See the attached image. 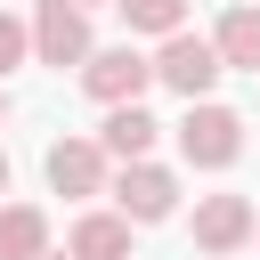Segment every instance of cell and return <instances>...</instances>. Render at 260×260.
<instances>
[{"mask_svg":"<svg viewBox=\"0 0 260 260\" xmlns=\"http://www.w3.org/2000/svg\"><path fill=\"white\" fill-rule=\"evenodd\" d=\"M228 73V57H219V41L211 32H162V49H154V81L162 89H179V98H211V81Z\"/></svg>","mask_w":260,"mask_h":260,"instance_id":"1","label":"cell"},{"mask_svg":"<svg viewBox=\"0 0 260 260\" xmlns=\"http://www.w3.org/2000/svg\"><path fill=\"white\" fill-rule=\"evenodd\" d=\"M179 154H187L195 171H228V162L244 154V114H236V106H211V98H187Z\"/></svg>","mask_w":260,"mask_h":260,"instance_id":"2","label":"cell"},{"mask_svg":"<svg viewBox=\"0 0 260 260\" xmlns=\"http://www.w3.org/2000/svg\"><path fill=\"white\" fill-rule=\"evenodd\" d=\"M106 195H114V211H122V219L154 228V219H171V211H179V171H162L154 154H138V162H122V171L106 179Z\"/></svg>","mask_w":260,"mask_h":260,"instance_id":"3","label":"cell"},{"mask_svg":"<svg viewBox=\"0 0 260 260\" xmlns=\"http://www.w3.org/2000/svg\"><path fill=\"white\" fill-rule=\"evenodd\" d=\"M41 171H49V187H57V195L89 203V195H106V179H114V154H106V138H49Z\"/></svg>","mask_w":260,"mask_h":260,"instance_id":"4","label":"cell"},{"mask_svg":"<svg viewBox=\"0 0 260 260\" xmlns=\"http://www.w3.org/2000/svg\"><path fill=\"white\" fill-rule=\"evenodd\" d=\"M89 49H98V41H89V8H81V0H41V8H32V57H41V65L65 73V65H81Z\"/></svg>","mask_w":260,"mask_h":260,"instance_id":"5","label":"cell"},{"mask_svg":"<svg viewBox=\"0 0 260 260\" xmlns=\"http://www.w3.org/2000/svg\"><path fill=\"white\" fill-rule=\"evenodd\" d=\"M146 81H154V57H138L130 41L81 57V89H89L98 106H130V98H146Z\"/></svg>","mask_w":260,"mask_h":260,"instance_id":"6","label":"cell"},{"mask_svg":"<svg viewBox=\"0 0 260 260\" xmlns=\"http://www.w3.org/2000/svg\"><path fill=\"white\" fill-rule=\"evenodd\" d=\"M252 228H260L252 195H195V252L228 260V252H244V244H252Z\"/></svg>","mask_w":260,"mask_h":260,"instance_id":"7","label":"cell"},{"mask_svg":"<svg viewBox=\"0 0 260 260\" xmlns=\"http://www.w3.org/2000/svg\"><path fill=\"white\" fill-rule=\"evenodd\" d=\"M130 228L138 219H122V211H81L73 236H65V252L73 260H130Z\"/></svg>","mask_w":260,"mask_h":260,"instance_id":"8","label":"cell"},{"mask_svg":"<svg viewBox=\"0 0 260 260\" xmlns=\"http://www.w3.org/2000/svg\"><path fill=\"white\" fill-rule=\"evenodd\" d=\"M98 138H106V154H114V162H138V154H154L162 122H154V114L130 98V106H106V130H98Z\"/></svg>","mask_w":260,"mask_h":260,"instance_id":"9","label":"cell"},{"mask_svg":"<svg viewBox=\"0 0 260 260\" xmlns=\"http://www.w3.org/2000/svg\"><path fill=\"white\" fill-rule=\"evenodd\" d=\"M49 252V211L41 203H0V260H41Z\"/></svg>","mask_w":260,"mask_h":260,"instance_id":"10","label":"cell"},{"mask_svg":"<svg viewBox=\"0 0 260 260\" xmlns=\"http://www.w3.org/2000/svg\"><path fill=\"white\" fill-rule=\"evenodd\" d=\"M211 41H219V57H228L236 73H260V8H252V0H236V8L211 24Z\"/></svg>","mask_w":260,"mask_h":260,"instance_id":"11","label":"cell"},{"mask_svg":"<svg viewBox=\"0 0 260 260\" xmlns=\"http://www.w3.org/2000/svg\"><path fill=\"white\" fill-rule=\"evenodd\" d=\"M114 8H122V24H130V32H154V41L187 24V0H114Z\"/></svg>","mask_w":260,"mask_h":260,"instance_id":"12","label":"cell"},{"mask_svg":"<svg viewBox=\"0 0 260 260\" xmlns=\"http://www.w3.org/2000/svg\"><path fill=\"white\" fill-rule=\"evenodd\" d=\"M24 57H32V24H24V16H8V8H0V81H8V73H16V65H24Z\"/></svg>","mask_w":260,"mask_h":260,"instance_id":"13","label":"cell"},{"mask_svg":"<svg viewBox=\"0 0 260 260\" xmlns=\"http://www.w3.org/2000/svg\"><path fill=\"white\" fill-rule=\"evenodd\" d=\"M0 195H8V146H0Z\"/></svg>","mask_w":260,"mask_h":260,"instance_id":"14","label":"cell"},{"mask_svg":"<svg viewBox=\"0 0 260 260\" xmlns=\"http://www.w3.org/2000/svg\"><path fill=\"white\" fill-rule=\"evenodd\" d=\"M41 260H73V252H41Z\"/></svg>","mask_w":260,"mask_h":260,"instance_id":"15","label":"cell"},{"mask_svg":"<svg viewBox=\"0 0 260 260\" xmlns=\"http://www.w3.org/2000/svg\"><path fill=\"white\" fill-rule=\"evenodd\" d=\"M0 122H8V89H0Z\"/></svg>","mask_w":260,"mask_h":260,"instance_id":"16","label":"cell"},{"mask_svg":"<svg viewBox=\"0 0 260 260\" xmlns=\"http://www.w3.org/2000/svg\"><path fill=\"white\" fill-rule=\"evenodd\" d=\"M81 8H114V0H81Z\"/></svg>","mask_w":260,"mask_h":260,"instance_id":"17","label":"cell"},{"mask_svg":"<svg viewBox=\"0 0 260 260\" xmlns=\"http://www.w3.org/2000/svg\"><path fill=\"white\" fill-rule=\"evenodd\" d=\"M252 244H260V228H252Z\"/></svg>","mask_w":260,"mask_h":260,"instance_id":"18","label":"cell"},{"mask_svg":"<svg viewBox=\"0 0 260 260\" xmlns=\"http://www.w3.org/2000/svg\"><path fill=\"white\" fill-rule=\"evenodd\" d=\"M252 81H260V73H252Z\"/></svg>","mask_w":260,"mask_h":260,"instance_id":"19","label":"cell"}]
</instances>
